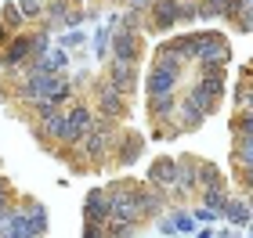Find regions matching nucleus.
Returning a JSON list of instances; mask_svg holds the SVG:
<instances>
[{"label":"nucleus","mask_w":253,"mask_h":238,"mask_svg":"<svg viewBox=\"0 0 253 238\" xmlns=\"http://www.w3.org/2000/svg\"><path fill=\"white\" fill-rule=\"evenodd\" d=\"M170 47L181 54V62H185V65L199 62V54H195V33H177V36H170Z\"/></svg>","instance_id":"nucleus-23"},{"label":"nucleus","mask_w":253,"mask_h":238,"mask_svg":"<svg viewBox=\"0 0 253 238\" xmlns=\"http://www.w3.org/2000/svg\"><path fill=\"white\" fill-rule=\"evenodd\" d=\"M181 79H185V72H181V69H167V65H148L145 94H148V98H156V94H177V90H181Z\"/></svg>","instance_id":"nucleus-7"},{"label":"nucleus","mask_w":253,"mask_h":238,"mask_svg":"<svg viewBox=\"0 0 253 238\" xmlns=\"http://www.w3.org/2000/svg\"><path fill=\"white\" fill-rule=\"evenodd\" d=\"M0 235H4V238H43V235L37 231V224H33L18 206L4 217V231H0Z\"/></svg>","instance_id":"nucleus-15"},{"label":"nucleus","mask_w":253,"mask_h":238,"mask_svg":"<svg viewBox=\"0 0 253 238\" xmlns=\"http://www.w3.org/2000/svg\"><path fill=\"white\" fill-rule=\"evenodd\" d=\"M84 220H94V224H109L112 220V195H109V188H90L84 195Z\"/></svg>","instance_id":"nucleus-10"},{"label":"nucleus","mask_w":253,"mask_h":238,"mask_svg":"<svg viewBox=\"0 0 253 238\" xmlns=\"http://www.w3.org/2000/svg\"><path fill=\"white\" fill-rule=\"evenodd\" d=\"M11 199H15V188H11L7 177H0V213H11L15 206H11Z\"/></svg>","instance_id":"nucleus-32"},{"label":"nucleus","mask_w":253,"mask_h":238,"mask_svg":"<svg viewBox=\"0 0 253 238\" xmlns=\"http://www.w3.org/2000/svg\"><path fill=\"white\" fill-rule=\"evenodd\" d=\"M148 26L156 33H170L181 26V0H152L148 7Z\"/></svg>","instance_id":"nucleus-8"},{"label":"nucleus","mask_w":253,"mask_h":238,"mask_svg":"<svg viewBox=\"0 0 253 238\" xmlns=\"http://www.w3.org/2000/svg\"><path fill=\"white\" fill-rule=\"evenodd\" d=\"M90 15V11H80V7H69V15H65V22H62V26H69V29H76L80 26V22H84Z\"/></svg>","instance_id":"nucleus-36"},{"label":"nucleus","mask_w":253,"mask_h":238,"mask_svg":"<svg viewBox=\"0 0 253 238\" xmlns=\"http://www.w3.org/2000/svg\"><path fill=\"white\" fill-rule=\"evenodd\" d=\"M84 238H109V231H105V224L84 220Z\"/></svg>","instance_id":"nucleus-35"},{"label":"nucleus","mask_w":253,"mask_h":238,"mask_svg":"<svg viewBox=\"0 0 253 238\" xmlns=\"http://www.w3.org/2000/svg\"><path fill=\"white\" fill-rule=\"evenodd\" d=\"M80 43H84V33H80V29H73V33H65V36H62V43H58V47L73 51V47H80Z\"/></svg>","instance_id":"nucleus-37"},{"label":"nucleus","mask_w":253,"mask_h":238,"mask_svg":"<svg viewBox=\"0 0 253 238\" xmlns=\"http://www.w3.org/2000/svg\"><path fill=\"white\" fill-rule=\"evenodd\" d=\"M203 123H206V116L192 105L185 94H181V101H177V116H174V127H177L181 134H192V130H199Z\"/></svg>","instance_id":"nucleus-17"},{"label":"nucleus","mask_w":253,"mask_h":238,"mask_svg":"<svg viewBox=\"0 0 253 238\" xmlns=\"http://www.w3.org/2000/svg\"><path fill=\"white\" fill-rule=\"evenodd\" d=\"M224 220L232 224V228H246V224L253 220L250 217V202L243 195H232V199H228V206H224Z\"/></svg>","instance_id":"nucleus-20"},{"label":"nucleus","mask_w":253,"mask_h":238,"mask_svg":"<svg viewBox=\"0 0 253 238\" xmlns=\"http://www.w3.org/2000/svg\"><path fill=\"white\" fill-rule=\"evenodd\" d=\"M239 33H253V0H243V22H239Z\"/></svg>","instance_id":"nucleus-34"},{"label":"nucleus","mask_w":253,"mask_h":238,"mask_svg":"<svg viewBox=\"0 0 253 238\" xmlns=\"http://www.w3.org/2000/svg\"><path fill=\"white\" fill-rule=\"evenodd\" d=\"M195 191H199V159H192V155H177V188L170 191V195H177V199H192Z\"/></svg>","instance_id":"nucleus-11"},{"label":"nucleus","mask_w":253,"mask_h":238,"mask_svg":"<svg viewBox=\"0 0 253 238\" xmlns=\"http://www.w3.org/2000/svg\"><path fill=\"white\" fill-rule=\"evenodd\" d=\"M141 148H145V137L137 130H120V137H116V152H112V159H116V166H134L137 159H141Z\"/></svg>","instance_id":"nucleus-12"},{"label":"nucleus","mask_w":253,"mask_h":238,"mask_svg":"<svg viewBox=\"0 0 253 238\" xmlns=\"http://www.w3.org/2000/svg\"><path fill=\"white\" fill-rule=\"evenodd\" d=\"M0 238H4V235H0Z\"/></svg>","instance_id":"nucleus-46"},{"label":"nucleus","mask_w":253,"mask_h":238,"mask_svg":"<svg viewBox=\"0 0 253 238\" xmlns=\"http://www.w3.org/2000/svg\"><path fill=\"white\" fill-rule=\"evenodd\" d=\"M159 231L174 238V235H177V228H174V217H159Z\"/></svg>","instance_id":"nucleus-41"},{"label":"nucleus","mask_w":253,"mask_h":238,"mask_svg":"<svg viewBox=\"0 0 253 238\" xmlns=\"http://www.w3.org/2000/svg\"><path fill=\"white\" fill-rule=\"evenodd\" d=\"M195 54H199L195 65H210V69H228V65H232V43L217 29L195 33Z\"/></svg>","instance_id":"nucleus-4"},{"label":"nucleus","mask_w":253,"mask_h":238,"mask_svg":"<svg viewBox=\"0 0 253 238\" xmlns=\"http://www.w3.org/2000/svg\"><path fill=\"white\" fill-rule=\"evenodd\" d=\"M185 98H188V101H192V105H195V108H199V112H203V116H206V119H210V116H213V112H217V108H221V98H217V94H213V90H206V87L199 83V79H195V83H192V87L185 90Z\"/></svg>","instance_id":"nucleus-18"},{"label":"nucleus","mask_w":253,"mask_h":238,"mask_svg":"<svg viewBox=\"0 0 253 238\" xmlns=\"http://www.w3.org/2000/svg\"><path fill=\"white\" fill-rule=\"evenodd\" d=\"M18 209L26 213L33 224H37V231H40V235H47L51 220H47V209H43V202H40V199H22V202H18Z\"/></svg>","instance_id":"nucleus-21"},{"label":"nucleus","mask_w":253,"mask_h":238,"mask_svg":"<svg viewBox=\"0 0 253 238\" xmlns=\"http://www.w3.org/2000/svg\"><path fill=\"white\" fill-rule=\"evenodd\" d=\"M239 112H253V83H250V94H246V101H243V108Z\"/></svg>","instance_id":"nucleus-42"},{"label":"nucleus","mask_w":253,"mask_h":238,"mask_svg":"<svg viewBox=\"0 0 253 238\" xmlns=\"http://www.w3.org/2000/svg\"><path fill=\"white\" fill-rule=\"evenodd\" d=\"M29 65H33V69H40V72H65L69 69V51L65 47H51L43 58H33Z\"/></svg>","instance_id":"nucleus-19"},{"label":"nucleus","mask_w":253,"mask_h":238,"mask_svg":"<svg viewBox=\"0 0 253 238\" xmlns=\"http://www.w3.org/2000/svg\"><path fill=\"white\" fill-rule=\"evenodd\" d=\"M33 62V33H15V40L0 51V69L4 72H18Z\"/></svg>","instance_id":"nucleus-5"},{"label":"nucleus","mask_w":253,"mask_h":238,"mask_svg":"<svg viewBox=\"0 0 253 238\" xmlns=\"http://www.w3.org/2000/svg\"><path fill=\"white\" fill-rule=\"evenodd\" d=\"M69 119H73V130H76V137L84 141L90 130L98 127V108L94 105H87V101H73V105H69Z\"/></svg>","instance_id":"nucleus-14"},{"label":"nucleus","mask_w":253,"mask_h":238,"mask_svg":"<svg viewBox=\"0 0 253 238\" xmlns=\"http://www.w3.org/2000/svg\"><path fill=\"white\" fill-rule=\"evenodd\" d=\"M217 217H221L217 209H206V206H199V209H195V220H199V224H213Z\"/></svg>","instance_id":"nucleus-38"},{"label":"nucleus","mask_w":253,"mask_h":238,"mask_svg":"<svg viewBox=\"0 0 253 238\" xmlns=\"http://www.w3.org/2000/svg\"><path fill=\"white\" fill-rule=\"evenodd\" d=\"M250 79H253V62H250Z\"/></svg>","instance_id":"nucleus-45"},{"label":"nucleus","mask_w":253,"mask_h":238,"mask_svg":"<svg viewBox=\"0 0 253 238\" xmlns=\"http://www.w3.org/2000/svg\"><path fill=\"white\" fill-rule=\"evenodd\" d=\"M145 184L156 188V191H174L177 188V159L174 155H156L148 163V173H145Z\"/></svg>","instance_id":"nucleus-6"},{"label":"nucleus","mask_w":253,"mask_h":238,"mask_svg":"<svg viewBox=\"0 0 253 238\" xmlns=\"http://www.w3.org/2000/svg\"><path fill=\"white\" fill-rule=\"evenodd\" d=\"M203 188H224V173H221V166L203 163V159H199V191Z\"/></svg>","instance_id":"nucleus-24"},{"label":"nucleus","mask_w":253,"mask_h":238,"mask_svg":"<svg viewBox=\"0 0 253 238\" xmlns=\"http://www.w3.org/2000/svg\"><path fill=\"white\" fill-rule=\"evenodd\" d=\"M199 22V0H181V26Z\"/></svg>","instance_id":"nucleus-31"},{"label":"nucleus","mask_w":253,"mask_h":238,"mask_svg":"<svg viewBox=\"0 0 253 238\" xmlns=\"http://www.w3.org/2000/svg\"><path fill=\"white\" fill-rule=\"evenodd\" d=\"M235 238H239V235H235Z\"/></svg>","instance_id":"nucleus-47"},{"label":"nucleus","mask_w":253,"mask_h":238,"mask_svg":"<svg viewBox=\"0 0 253 238\" xmlns=\"http://www.w3.org/2000/svg\"><path fill=\"white\" fill-rule=\"evenodd\" d=\"M11 40H15V33H11V29H7V22L0 18V51H4L7 43H11Z\"/></svg>","instance_id":"nucleus-40"},{"label":"nucleus","mask_w":253,"mask_h":238,"mask_svg":"<svg viewBox=\"0 0 253 238\" xmlns=\"http://www.w3.org/2000/svg\"><path fill=\"white\" fill-rule=\"evenodd\" d=\"M177 94H156V98H148V119L156 123V127H163V123H174L177 116Z\"/></svg>","instance_id":"nucleus-16"},{"label":"nucleus","mask_w":253,"mask_h":238,"mask_svg":"<svg viewBox=\"0 0 253 238\" xmlns=\"http://www.w3.org/2000/svg\"><path fill=\"white\" fill-rule=\"evenodd\" d=\"M47 51H51V29L40 26L37 33H33V58H43Z\"/></svg>","instance_id":"nucleus-27"},{"label":"nucleus","mask_w":253,"mask_h":238,"mask_svg":"<svg viewBox=\"0 0 253 238\" xmlns=\"http://www.w3.org/2000/svg\"><path fill=\"white\" fill-rule=\"evenodd\" d=\"M170 217H174V228H177V235H195V213H185V209H174L170 213Z\"/></svg>","instance_id":"nucleus-26"},{"label":"nucleus","mask_w":253,"mask_h":238,"mask_svg":"<svg viewBox=\"0 0 253 238\" xmlns=\"http://www.w3.org/2000/svg\"><path fill=\"white\" fill-rule=\"evenodd\" d=\"M120 130H123V127H120L116 119H98V127L76 144V152L84 155V163H94V166H98V163H105V159L116 152V137H120Z\"/></svg>","instance_id":"nucleus-1"},{"label":"nucleus","mask_w":253,"mask_h":238,"mask_svg":"<svg viewBox=\"0 0 253 238\" xmlns=\"http://www.w3.org/2000/svg\"><path fill=\"white\" fill-rule=\"evenodd\" d=\"M141 191H145V184H137V180H112V184H109V195H112V220L141 224V220H145Z\"/></svg>","instance_id":"nucleus-2"},{"label":"nucleus","mask_w":253,"mask_h":238,"mask_svg":"<svg viewBox=\"0 0 253 238\" xmlns=\"http://www.w3.org/2000/svg\"><path fill=\"white\" fill-rule=\"evenodd\" d=\"M228 199H232L228 184H224V188H203V191H199V206H206V209H217L221 217H224V206H228Z\"/></svg>","instance_id":"nucleus-22"},{"label":"nucleus","mask_w":253,"mask_h":238,"mask_svg":"<svg viewBox=\"0 0 253 238\" xmlns=\"http://www.w3.org/2000/svg\"><path fill=\"white\" fill-rule=\"evenodd\" d=\"M105 231H109V238H134L137 224H130V220H109Z\"/></svg>","instance_id":"nucleus-29"},{"label":"nucleus","mask_w":253,"mask_h":238,"mask_svg":"<svg viewBox=\"0 0 253 238\" xmlns=\"http://www.w3.org/2000/svg\"><path fill=\"white\" fill-rule=\"evenodd\" d=\"M4 217H7V213H0V231H4Z\"/></svg>","instance_id":"nucleus-44"},{"label":"nucleus","mask_w":253,"mask_h":238,"mask_svg":"<svg viewBox=\"0 0 253 238\" xmlns=\"http://www.w3.org/2000/svg\"><path fill=\"white\" fill-rule=\"evenodd\" d=\"M18 7H22V15H26L29 22H43V11H47V7L40 4V0H22Z\"/></svg>","instance_id":"nucleus-30"},{"label":"nucleus","mask_w":253,"mask_h":238,"mask_svg":"<svg viewBox=\"0 0 253 238\" xmlns=\"http://www.w3.org/2000/svg\"><path fill=\"white\" fill-rule=\"evenodd\" d=\"M112 62H141V36H137L134 29H123L120 26V33H112Z\"/></svg>","instance_id":"nucleus-9"},{"label":"nucleus","mask_w":253,"mask_h":238,"mask_svg":"<svg viewBox=\"0 0 253 238\" xmlns=\"http://www.w3.org/2000/svg\"><path fill=\"white\" fill-rule=\"evenodd\" d=\"M120 4H123L126 11H145V15H148V7H152V0H120Z\"/></svg>","instance_id":"nucleus-39"},{"label":"nucleus","mask_w":253,"mask_h":238,"mask_svg":"<svg viewBox=\"0 0 253 238\" xmlns=\"http://www.w3.org/2000/svg\"><path fill=\"white\" fill-rule=\"evenodd\" d=\"M0 18L7 22V29H11V33H22V29H26V22H29L26 15H22V7H18V4H4Z\"/></svg>","instance_id":"nucleus-25"},{"label":"nucleus","mask_w":253,"mask_h":238,"mask_svg":"<svg viewBox=\"0 0 253 238\" xmlns=\"http://www.w3.org/2000/svg\"><path fill=\"white\" fill-rule=\"evenodd\" d=\"M195 238H217V231H210V228H199V231H195Z\"/></svg>","instance_id":"nucleus-43"},{"label":"nucleus","mask_w":253,"mask_h":238,"mask_svg":"<svg viewBox=\"0 0 253 238\" xmlns=\"http://www.w3.org/2000/svg\"><path fill=\"white\" fill-rule=\"evenodd\" d=\"M239 170V188L243 195H253V166H235Z\"/></svg>","instance_id":"nucleus-33"},{"label":"nucleus","mask_w":253,"mask_h":238,"mask_svg":"<svg viewBox=\"0 0 253 238\" xmlns=\"http://www.w3.org/2000/svg\"><path fill=\"white\" fill-rule=\"evenodd\" d=\"M232 134L235 137H253V112H239L232 119Z\"/></svg>","instance_id":"nucleus-28"},{"label":"nucleus","mask_w":253,"mask_h":238,"mask_svg":"<svg viewBox=\"0 0 253 238\" xmlns=\"http://www.w3.org/2000/svg\"><path fill=\"white\" fill-rule=\"evenodd\" d=\"M90 98H94V108H98L101 119H116V123H123L126 116H130L126 94L112 87L109 76H98V79H94V87H90Z\"/></svg>","instance_id":"nucleus-3"},{"label":"nucleus","mask_w":253,"mask_h":238,"mask_svg":"<svg viewBox=\"0 0 253 238\" xmlns=\"http://www.w3.org/2000/svg\"><path fill=\"white\" fill-rule=\"evenodd\" d=\"M105 76L112 79V87H116V90H123L126 98H130L137 90V83H141V72H137L134 62H109V72Z\"/></svg>","instance_id":"nucleus-13"}]
</instances>
